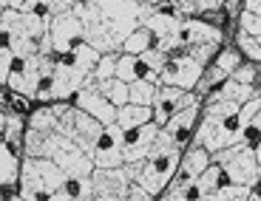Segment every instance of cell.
<instances>
[{
	"mask_svg": "<svg viewBox=\"0 0 261 201\" xmlns=\"http://www.w3.org/2000/svg\"><path fill=\"white\" fill-rule=\"evenodd\" d=\"M74 14L83 20L88 46L99 54H122L128 37L142 26L139 0H83Z\"/></svg>",
	"mask_w": 261,
	"mask_h": 201,
	"instance_id": "6da1fadb",
	"label": "cell"
},
{
	"mask_svg": "<svg viewBox=\"0 0 261 201\" xmlns=\"http://www.w3.org/2000/svg\"><path fill=\"white\" fill-rule=\"evenodd\" d=\"M142 3V26L153 34L156 48L165 54H176L182 48V14L173 9L170 0L159 3V0H139Z\"/></svg>",
	"mask_w": 261,
	"mask_h": 201,
	"instance_id": "7a4b0ae2",
	"label": "cell"
},
{
	"mask_svg": "<svg viewBox=\"0 0 261 201\" xmlns=\"http://www.w3.org/2000/svg\"><path fill=\"white\" fill-rule=\"evenodd\" d=\"M68 173L54 159H23L20 167V195L26 201H48L65 187Z\"/></svg>",
	"mask_w": 261,
	"mask_h": 201,
	"instance_id": "3957f363",
	"label": "cell"
},
{
	"mask_svg": "<svg viewBox=\"0 0 261 201\" xmlns=\"http://www.w3.org/2000/svg\"><path fill=\"white\" fill-rule=\"evenodd\" d=\"M239 142H247V130L242 128L239 113H204L193 139L196 148H204L210 153H219Z\"/></svg>",
	"mask_w": 261,
	"mask_h": 201,
	"instance_id": "277c9868",
	"label": "cell"
},
{
	"mask_svg": "<svg viewBox=\"0 0 261 201\" xmlns=\"http://www.w3.org/2000/svg\"><path fill=\"white\" fill-rule=\"evenodd\" d=\"M213 162L224 170L230 184H244V187H255L261 173V164L255 159V148L250 142H239L230 148L213 153Z\"/></svg>",
	"mask_w": 261,
	"mask_h": 201,
	"instance_id": "5b68a950",
	"label": "cell"
},
{
	"mask_svg": "<svg viewBox=\"0 0 261 201\" xmlns=\"http://www.w3.org/2000/svg\"><path fill=\"white\" fill-rule=\"evenodd\" d=\"M54 65H57V57H46V54H37L32 60H17L9 77V88H14L23 97L37 99L40 88L54 77Z\"/></svg>",
	"mask_w": 261,
	"mask_h": 201,
	"instance_id": "8992f818",
	"label": "cell"
},
{
	"mask_svg": "<svg viewBox=\"0 0 261 201\" xmlns=\"http://www.w3.org/2000/svg\"><path fill=\"white\" fill-rule=\"evenodd\" d=\"M179 159H182V148L165 150V153H150L142 164V176H139V187H145L150 195H162L168 184L173 182V176L179 173Z\"/></svg>",
	"mask_w": 261,
	"mask_h": 201,
	"instance_id": "52a82bcc",
	"label": "cell"
},
{
	"mask_svg": "<svg viewBox=\"0 0 261 201\" xmlns=\"http://www.w3.org/2000/svg\"><path fill=\"white\" fill-rule=\"evenodd\" d=\"M51 46H54V57H71L77 48H83L88 40H85V26L83 20L74 12L51 17Z\"/></svg>",
	"mask_w": 261,
	"mask_h": 201,
	"instance_id": "ba28073f",
	"label": "cell"
},
{
	"mask_svg": "<svg viewBox=\"0 0 261 201\" xmlns=\"http://www.w3.org/2000/svg\"><path fill=\"white\" fill-rule=\"evenodd\" d=\"M202 77H204V65L196 63L190 54L176 51L168 57V65L159 74V85H176V88H185V91H196Z\"/></svg>",
	"mask_w": 261,
	"mask_h": 201,
	"instance_id": "9c48e42d",
	"label": "cell"
},
{
	"mask_svg": "<svg viewBox=\"0 0 261 201\" xmlns=\"http://www.w3.org/2000/svg\"><path fill=\"white\" fill-rule=\"evenodd\" d=\"M190 105H202V94L199 91H185V88H176V85H159L156 99H153V122L159 128H165L173 113L190 108Z\"/></svg>",
	"mask_w": 261,
	"mask_h": 201,
	"instance_id": "30bf717a",
	"label": "cell"
},
{
	"mask_svg": "<svg viewBox=\"0 0 261 201\" xmlns=\"http://www.w3.org/2000/svg\"><path fill=\"white\" fill-rule=\"evenodd\" d=\"M0 28H3V34H9V37L43 40L51 32V17L17 12V9H3V14H0Z\"/></svg>",
	"mask_w": 261,
	"mask_h": 201,
	"instance_id": "8fae6325",
	"label": "cell"
},
{
	"mask_svg": "<svg viewBox=\"0 0 261 201\" xmlns=\"http://www.w3.org/2000/svg\"><path fill=\"white\" fill-rule=\"evenodd\" d=\"M85 79H88V74H85L83 68H77L74 63L57 57L51 88H48V102H68L71 97H77V94L83 91Z\"/></svg>",
	"mask_w": 261,
	"mask_h": 201,
	"instance_id": "7c38bea8",
	"label": "cell"
},
{
	"mask_svg": "<svg viewBox=\"0 0 261 201\" xmlns=\"http://www.w3.org/2000/svg\"><path fill=\"white\" fill-rule=\"evenodd\" d=\"M130 176L125 167H97L91 173V187L97 198H108V201H125L130 193Z\"/></svg>",
	"mask_w": 261,
	"mask_h": 201,
	"instance_id": "4fadbf2b",
	"label": "cell"
},
{
	"mask_svg": "<svg viewBox=\"0 0 261 201\" xmlns=\"http://www.w3.org/2000/svg\"><path fill=\"white\" fill-rule=\"evenodd\" d=\"M74 105H77L80 110H85V113H91V117L97 119V122H102L105 128H108V125H117L119 108H117L114 102H108V99H105L102 94L97 91V82H94V77L85 79L83 91L74 97Z\"/></svg>",
	"mask_w": 261,
	"mask_h": 201,
	"instance_id": "5bb4252c",
	"label": "cell"
},
{
	"mask_svg": "<svg viewBox=\"0 0 261 201\" xmlns=\"http://www.w3.org/2000/svg\"><path fill=\"white\" fill-rule=\"evenodd\" d=\"M125 136H128V130H122L119 125H108L97 150H94V164L105 170L125 167Z\"/></svg>",
	"mask_w": 261,
	"mask_h": 201,
	"instance_id": "9a60e30c",
	"label": "cell"
},
{
	"mask_svg": "<svg viewBox=\"0 0 261 201\" xmlns=\"http://www.w3.org/2000/svg\"><path fill=\"white\" fill-rule=\"evenodd\" d=\"M54 162L68 173V179H91V173L97 170L94 156L85 153V150L80 148V145H74L71 139H65V145L57 150V156H54Z\"/></svg>",
	"mask_w": 261,
	"mask_h": 201,
	"instance_id": "2e32d148",
	"label": "cell"
},
{
	"mask_svg": "<svg viewBox=\"0 0 261 201\" xmlns=\"http://www.w3.org/2000/svg\"><path fill=\"white\" fill-rule=\"evenodd\" d=\"M159 125L150 122V125H142L137 130H128V136H125V164H137V162H145L150 156V148L156 142L159 136Z\"/></svg>",
	"mask_w": 261,
	"mask_h": 201,
	"instance_id": "e0dca14e",
	"label": "cell"
},
{
	"mask_svg": "<svg viewBox=\"0 0 261 201\" xmlns=\"http://www.w3.org/2000/svg\"><path fill=\"white\" fill-rule=\"evenodd\" d=\"M63 133H43V130H34L29 128L26 130V139H23V153L26 159H54L57 150L65 145Z\"/></svg>",
	"mask_w": 261,
	"mask_h": 201,
	"instance_id": "ac0fdd59",
	"label": "cell"
},
{
	"mask_svg": "<svg viewBox=\"0 0 261 201\" xmlns=\"http://www.w3.org/2000/svg\"><path fill=\"white\" fill-rule=\"evenodd\" d=\"M222 43V28L202 23V20H185L182 26V48L179 51H190V48H204V46H216Z\"/></svg>",
	"mask_w": 261,
	"mask_h": 201,
	"instance_id": "d6986e66",
	"label": "cell"
},
{
	"mask_svg": "<svg viewBox=\"0 0 261 201\" xmlns=\"http://www.w3.org/2000/svg\"><path fill=\"white\" fill-rule=\"evenodd\" d=\"M102 133H105V125L97 122L91 113H85V110L77 108V119H74L71 142L80 145L85 153H91V156H94V150H97V145H99V139H102Z\"/></svg>",
	"mask_w": 261,
	"mask_h": 201,
	"instance_id": "ffe728a7",
	"label": "cell"
},
{
	"mask_svg": "<svg viewBox=\"0 0 261 201\" xmlns=\"http://www.w3.org/2000/svg\"><path fill=\"white\" fill-rule=\"evenodd\" d=\"M150 122H153V108H145V105L128 102V105H122L119 113H117V125L122 130H137V128L150 125Z\"/></svg>",
	"mask_w": 261,
	"mask_h": 201,
	"instance_id": "44dd1931",
	"label": "cell"
},
{
	"mask_svg": "<svg viewBox=\"0 0 261 201\" xmlns=\"http://www.w3.org/2000/svg\"><path fill=\"white\" fill-rule=\"evenodd\" d=\"M196 117H199V105H190V108H185V110H179V113H173V117H170V122L165 125V130H168L170 136H173L179 145H182L185 136H188L190 130H193Z\"/></svg>",
	"mask_w": 261,
	"mask_h": 201,
	"instance_id": "7402d4cb",
	"label": "cell"
},
{
	"mask_svg": "<svg viewBox=\"0 0 261 201\" xmlns=\"http://www.w3.org/2000/svg\"><path fill=\"white\" fill-rule=\"evenodd\" d=\"M210 164H213V153H210V150H204V148H190L188 153L182 156V164H179V167L185 170V173L188 176H193V179H199V176L204 173V170L210 167Z\"/></svg>",
	"mask_w": 261,
	"mask_h": 201,
	"instance_id": "603a6c76",
	"label": "cell"
},
{
	"mask_svg": "<svg viewBox=\"0 0 261 201\" xmlns=\"http://www.w3.org/2000/svg\"><path fill=\"white\" fill-rule=\"evenodd\" d=\"M97 82V79H94ZM97 91L102 94L108 102H114L117 108H122V105L130 102V85L122 82L119 77H111V79H102V82H97Z\"/></svg>",
	"mask_w": 261,
	"mask_h": 201,
	"instance_id": "cb8c5ba5",
	"label": "cell"
},
{
	"mask_svg": "<svg viewBox=\"0 0 261 201\" xmlns=\"http://www.w3.org/2000/svg\"><path fill=\"white\" fill-rule=\"evenodd\" d=\"M20 167H23V164L17 162L12 145H3V148H0V184H3V187H14V184L20 182Z\"/></svg>",
	"mask_w": 261,
	"mask_h": 201,
	"instance_id": "d4e9b609",
	"label": "cell"
},
{
	"mask_svg": "<svg viewBox=\"0 0 261 201\" xmlns=\"http://www.w3.org/2000/svg\"><path fill=\"white\" fill-rule=\"evenodd\" d=\"M216 94H219L222 99H227V102H233V105L242 108V105H247L258 91H253V85H242V82H236V79H227V82H222L219 88H216Z\"/></svg>",
	"mask_w": 261,
	"mask_h": 201,
	"instance_id": "484cf974",
	"label": "cell"
},
{
	"mask_svg": "<svg viewBox=\"0 0 261 201\" xmlns=\"http://www.w3.org/2000/svg\"><path fill=\"white\" fill-rule=\"evenodd\" d=\"M224 184H227V176H224V170L219 167L216 162L210 164L199 179H196V187H199V193H202V195H216Z\"/></svg>",
	"mask_w": 261,
	"mask_h": 201,
	"instance_id": "4316f807",
	"label": "cell"
},
{
	"mask_svg": "<svg viewBox=\"0 0 261 201\" xmlns=\"http://www.w3.org/2000/svg\"><path fill=\"white\" fill-rule=\"evenodd\" d=\"M29 128L43 130V133H60V119L54 105H43L40 110H34L32 119H29Z\"/></svg>",
	"mask_w": 261,
	"mask_h": 201,
	"instance_id": "83f0119b",
	"label": "cell"
},
{
	"mask_svg": "<svg viewBox=\"0 0 261 201\" xmlns=\"http://www.w3.org/2000/svg\"><path fill=\"white\" fill-rule=\"evenodd\" d=\"M150 48H156V40H153V34H150L145 26H139L137 32L128 37V43H125L122 51L125 54H134V57H142V54L150 51Z\"/></svg>",
	"mask_w": 261,
	"mask_h": 201,
	"instance_id": "f1b7e54d",
	"label": "cell"
},
{
	"mask_svg": "<svg viewBox=\"0 0 261 201\" xmlns=\"http://www.w3.org/2000/svg\"><path fill=\"white\" fill-rule=\"evenodd\" d=\"M3 46L12 48L17 60H32L40 54V40H29V37H9V34H3Z\"/></svg>",
	"mask_w": 261,
	"mask_h": 201,
	"instance_id": "f546056e",
	"label": "cell"
},
{
	"mask_svg": "<svg viewBox=\"0 0 261 201\" xmlns=\"http://www.w3.org/2000/svg\"><path fill=\"white\" fill-rule=\"evenodd\" d=\"M156 82H148V79H137L130 82V102L134 105H145V108H153V99H156Z\"/></svg>",
	"mask_w": 261,
	"mask_h": 201,
	"instance_id": "4dcf8cb0",
	"label": "cell"
},
{
	"mask_svg": "<svg viewBox=\"0 0 261 201\" xmlns=\"http://www.w3.org/2000/svg\"><path fill=\"white\" fill-rule=\"evenodd\" d=\"M3 130H6V145H23L26 133H23V117L9 110L6 117H3Z\"/></svg>",
	"mask_w": 261,
	"mask_h": 201,
	"instance_id": "1f68e13d",
	"label": "cell"
},
{
	"mask_svg": "<svg viewBox=\"0 0 261 201\" xmlns=\"http://www.w3.org/2000/svg\"><path fill=\"white\" fill-rule=\"evenodd\" d=\"M3 9H17V12H29V14H40V17H51L48 14L46 0H0Z\"/></svg>",
	"mask_w": 261,
	"mask_h": 201,
	"instance_id": "d6a6232c",
	"label": "cell"
},
{
	"mask_svg": "<svg viewBox=\"0 0 261 201\" xmlns=\"http://www.w3.org/2000/svg\"><path fill=\"white\" fill-rule=\"evenodd\" d=\"M213 65L230 79L236 74V68H239V65H244V63H242V57H239V51H236V48H227V51H219V57H216Z\"/></svg>",
	"mask_w": 261,
	"mask_h": 201,
	"instance_id": "836d02e7",
	"label": "cell"
},
{
	"mask_svg": "<svg viewBox=\"0 0 261 201\" xmlns=\"http://www.w3.org/2000/svg\"><path fill=\"white\" fill-rule=\"evenodd\" d=\"M253 195V187H244V184H224L219 193L213 195V201H247Z\"/></svg>",
	"mask_w": 261,
	"mask_h": 201,
	"instance_id": "e575fe53",
	"label": "cell"
},
{
	"mask_svg": "<svg viewBox=\"0 0 261 201\" xmlns=\"http://www.w3.org/2000/svg\"><path fill=\"white\" fill-rule=\"evenodd\" d=\"M117 65H119V54H102V60H99V65L94 68L91 77L97 79V82L117 77Z\"/></svg>",
	"mask_w": 261,
	"mask_h": 201,
	"instance_id": "d590c367",
	"label": "cell"
},
{
	"mask_svg": "<svg viewBox=\"0 0 261 201\" xmlns=\"http://www.w3.org/2000/svg\"><path fill=\"white\" fill-rule=\"evenodd\" d=\"M168 57H170V54L159 51V48H150V51H145L139 60H142V65L148 68V71H153V74H162V68L168 65Z\"/></svg>",
	"mask_w": 261,
	"mask_h": 201,
	"instance_id": "8d00e7d4",
	"label": "cell"
},
{
	"mask_svg": "<svg viewBox=\"0 0 261 201\" xmlns=\"http://www.w3.org/2000/svg\"><path fill=\"white\" fill-rule=\"evenodd\" d=\"M239 48H242L253 63H261V43H258V37H253V34H247V32H239Z\"/></svg>",
	"mask_w": 261,
	"mask_h": 201,
	"instance_id": "74e56055",
	"label": "cell"
},
{
	"mask_svg": "<svg viewBox=\"0 0 261 201\" xmlns=\"http://www.w3.org/2000/svg\"><path fill=\"white\" fill-rule=\"evenodd\" d=\"M14 63H17V57H14V51L9 46H0V79L9 85V77H12L14 71Z\"/></svg>",
	"mask_w": 261,
	"mask_h": 201,
	"instance_id": "f35d334b",
	"label": "cell"
},
{
	"mask_svg": "<svg viewBox=\"0 0 261 201\" xmlns=\"http://www.w3.org/2000/svg\"><path fill=\"white\" fill-rule=\"evenodd\" d=\"M258 110H261V94H255V97L250 99L247 105H242V110H239V119H242V128H244V130H247L250 122L258 117Z\"/></svg>",
	"mask_w": 261,
	"mask_h": 201,
	"instance_id": "ab89813d",
	"label": "cell"
},
{
	"mask_svg": "<svg viewBox=\"0 0 261 201\" xmlns=\"http://www.w3.org/2000/svg\"><path fill=\"white\" fill-rule=\"evenodd\" d=\"M83 0H46V6H48V14L51 17H60V14H68L74 12V9L80 6Z\"/></svg>",
	"mask_w": 261,
	"mask_h": 201,
	"instance_id": "60d3db41",
	"label": "cell"
},
{
	"mask_svg": "<svg viewBox=\"0 0 261 201\" xmlns=\"http://www.w3.org/2000/svg\"><path fill=\"white\" fill-rule=\"evenodd\" d=\"M242 32H247V34H253V37H261V17L258 14H253V12H242Z\"/></svg>",
	"mask_w": 261,
	"mask_h": 201,
	"instance_id": "b9f144b4",
	"label": "cell"
},
{
	"mask_svg": "<svg viewBox=\"0 0 261 201\" xmlns=\"http://www.w3.org/2000/svg\"><path fill=\"white\" fill-rule=\"evenodd\" d=\"M255 77H258V71H255L253 65H239V68H236V74L230 79H236V82H242V85H253Z\"/></svg>",
	"mask_w": 261,
	"mask_h": 201,
	"instance_id": "7bdbcfd3",
	"label": "cell"
},
{
	"mask_svg": "<svg viewBox=\"0 0 261 201\" xmlns=\"http://www.w3.org/2000/svg\"><path fill=\"white\" fill-rule=\"evenodd\" d=\"M196 6H199V12H216L222 6H233V0H196Z\"/></svg>",
	"mask_w": 261,
	"mask_h": 201,
	"instance_id": "ee69618b",
	"label": "cell"
},
{
	"mask_svg": "<svg viewBox=\"0 0 261 201\" xmlns=\"http://www.w3.org/2000/svg\"><path fill=\"white\" fill-rule=\"evenodd\" d=\"M170 3H173V9H176L179 14H196L199 12L196 0H170Z\"/></svg>",
	"mask_w": 261,
	"mask_h": 201,
	"instance_id": "f6af8a7d",
	"label": "cell"
},
{
	"mask_svg": "<svg viewBox=\"0 0 261 201\" xmlns=\"http://www.w3.org/2000/svg\"><path fill=\"white\" fill-rule=\"evenodd\" d=\"M128 201H153V195H150V193H148V190H145V187H139V184H130Z\"/></svg>",
	"mask_w": 261,
	"mask_h": 201,
	"instance_id": "bcb514c9",
	"label": "cell"
},
{
	"mask_svg": "<svg viewBox=\"0 0 261 201\" xmlns=\"http://www.w3.org/2000/svg\"><path fill=\"white\" fill-rule=\"evenodd\" d=\"M244 12H253L261 17V0H244Z\"/></svg>",
	"mask_w": 261,
	"mask_h": 201,
	"instance_id": "7dc6e473",
	"label": "cell"
},
{
	"mask_svg": "<svg viewBox=\"0 0 261 201\" xmlns=\"http://www.w3.org/2000/svg\"><path fill=\"white\" fill-rule=\"evenodd\" d=\"M253 148H255V159H258V164H261V139L253 145Z\"/></svg>",
	"mask_w": 261,
	"mask_h": 201,
	"instance_id": "c3c4849f",
	"label": "cell"
},
{
	"mask_svg": "<svg viewBox=\"0 0 261 201\" xmlns=\"http://www.w3.org/2000/svg\"><path fill=\"white\" fill-rule=\"evenodd\" d=\"M253 193H255V195H258V198H261V173H258V182H255V187H253Z\"/></svg>",
	"mask_w": 261,
	"mask_h": 201,
	"instance_id": "681fc988",
	"label": "cell"
},
{
	"mask_svg": "<svg viewBox=\"0 0 261 201\" xmlns=\"http://www.w3.org/2000/svg\"><path fill=\"white\" fill-rule=\"evenodd\" d=\"M9 201H26V198H23V195H12Z\"/></svg>",
	"mask_w": 261,
	"mask_h": 201,
	"instance_id": "f907efd6",
	"label": "cell"
},
{
	"mask_svg": "<svg viewBox=\"0 0 261 201\" xmlns=\"http://www.w3.org/2000/svg\"><path fill=\"white\" fill-rule=\"evenodd\" d=\"M247 201H261V198H258V195H255V193H253V195H250V198H247Z\"/></svg>",
	"mask_w": 261,
	"mask_h": 201,
	"instance_id": "816d5d0a",
	"label": "cell"
},
{
	"mask_svg": "<svg viewBox=\"0 0 261 201\" xmlns=\"http://www.w3.org/2000/svg\"><path fill=\"white\" fill-rule=\"evenodd\" d=\"M258 43H261V37H258Z\"/></svg>",
	"mask_w": 261,
	"mask_h": 201,
	"instance_id": "f5cc1de1",
	"label": "cell"
},
{
	"mask_svg": "<svg viewBox=\"0 0 261 201\" xmlns=\"http://www.w3.org/2000/svg\"><path fill=\"white\" fill-rule=\"evenodd\" d=\"M125 201H128V198H125Z\"/></svg>",
	"mask_w": 261,
	"mask_h": 201,
	"instance_id": "db71d44e",
	"label": "cell"
},
{
	"mask_svg": "<svg viewBox=\"0 0 261 201\" xmlns=\"http://www.w3.org/2000/svg\"><path fill=\"white\" fill-rule=\"evenodd\" d=\"M233 3H236V0H233Z\"/></svg>",
	"mask_w": 261,
	"mask_h": 201,
	"instance_id": "11a10c76",
	"label": "cell"
},
{
	"mask_svg": "<svg viewBox=\"0 0 261 201\" xmlns=\"http://www.w3.org/2000/svg\"><path fill=\"white\" fill-rule=\"evenodd\" d=\"M258 65H261V63H258Z\"/></svg>",
	"mask_w": 261,
	"mask_h": 201,
	"instance_id": "9f6ffc18",
	"label": "cell"
},
{
	"mask_svg": "<svg viewBox=\"0 0 261 201\" xmlns=\"http://www.w3.org/2000/svg\"><path fill=\"white\" fill-rule=\"evenodd\" d=\"M6 201H9V198H6Z\"/></svg>",
	"mask_w": 261,
	"mask_h": 201,
	"instance_id": "6f0895ef",
	"label": "cell"
}]
</instances>
